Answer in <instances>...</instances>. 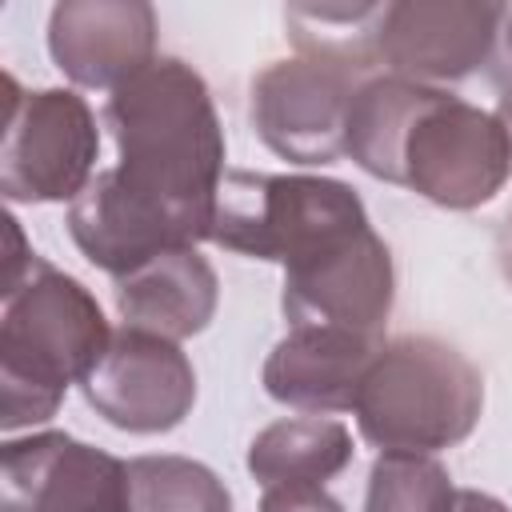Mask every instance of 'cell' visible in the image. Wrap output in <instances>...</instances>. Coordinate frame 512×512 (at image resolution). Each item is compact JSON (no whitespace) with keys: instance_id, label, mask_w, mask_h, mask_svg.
<instances>
[{"instance_id":"6da1fadb","label":"cell","mask_w":512,"mask_h":512,"mask_svg":"<svg viewBox=\"0 0 512 512\" xmlns=\"http://www.w3.org/2000/svg\"><path fill=\"white\" fill-rule=\"evenodd\" d=\"M116 168L68 204V236L112 280L136 264L212 240L224 184V128L204 76L156 56L104 104Z\"/></svg>"},{"instance_id":"7a4b0ae2","label":"cell","mask_w":512,"mask_h":512,"mask_svg":"<svg viewBox=\"0 0 512 512\" xmlns=\"http://www.w3.org/2000/svg\"><path fill=\"white\" fill-rule=\"evenodd\" d=\"M348 156L376 180L472 212L512 176V124L448 88L380 72L352 92Z\"/></svg>"},{"instance_id":"3957f363","label":"cell","mask_w":512,"mask_h":512,"mask_svg":"<svg viewBox=\"0 0 512 512\" xmlns=\"http://www.w3.org/2000/svg\"><path fill=\"white\" fill-rule=\"evenodd\" d=\"M8 224L4 312H0V428H32L56 416L64 392L100 364L112 328L96 296L24 244L16 216Z\"/></svg>"},{"instance_id":"277c9868","label":"cell","mask_w":512,"mask_h":512,"mask_svg":"<svg viewBox=\"0 0 512 512\" xmlns=\"http://www.w3.org/2000/svg\"><path fill=\"white\" fill-rule=\"evenodd\" d=\"M352 412L372 448L432 456L472 436L484 412V380L448 340L396 336L372 360Z\"/></svg>"},{"instance_id":"5b68a950","label":"cell","mask_w":512,"mask_h":512,"mask_svg":"<svg viewBox=\"0 0 512 512\" xmlns=\"http://www.w3.org/2000/svg\"><path fill=\"white\" fill-rule=\"evenodd\" d=\"M368 228L364 200L344 180L228 168L216 200L212 240L228 252L272 260L292 272L344 248Z\"/></svg>"},{"instance_id":"8992f818","label":"cell","mask_w":512,"mask_h":512,"mask_svg":"<svg viewBox=\"0 0 512 512\" xmlns=\"http://www.w3.org/2000/svg\"><path fill=\"white\" fill-rule=\"evenodd\" d=\"M0 128V192L12 204L76 200L100 156V128L88 100L72 88H20L4 72Z\"/></svg>"},{"instance_id":"52a82bcc","label":"cell","mask_w":512,"mask_h":512,"mask_svg":"<svg viewBox=\"0 0 512 512\" xmlns=\"http://www.w3.org/2000/svg\"><path fill=\"white\" fill-rule=\"evenodd\" d=\"M364 80L292 56L252 76V128L288 164H336L348 156V104Z\"/></svg>"},{"instance_id":"ba28073f","label":"cell","mask_w":512,"mask_h":512,"mask_svg":"<svg viewBox=\"0 0 512 512\" xmlns=\"http://www.w3.org/2000/svg\"><path fill=\"white\" fill-rule=\"evenodd\" d=\"M504 4L480 0H396L384 4L376 56L384 76L444 88L468 80L492 56Z\"/></svg>"},{"instance_id":"9c48e42d","label":"cell","mask_w":512,"mask_h":512,"mask_svg":"<svg viewBox=\"0 0 512 512\" xmlns=\"http://www.w3.org/2000/svg\"><path fill=\"white\" fill-rule=\"evenodd\" d=\"M84 400L120 432L156 436L184 424L196 404V372L176 340L120 324L84 376Z\"/></svg>"},{"instance_id":"30bf717a","label":"cell","mask_w":512,"mask_h":512,"mask_svg":"<svg viewBox=\"0 0 512 512\" xmlns=\"http://www.w3.org/2000/svg\"><path fill=\"white\" fill-rule=\"evenodd\" d=\"M0 512H132L128 464L68 432H32L0 452Z\"/></svg>"},{"instance_id":"8fae6325","label":"cell","mask_w":512,"mask_h":512,"mask_svg":"<svg viewBox=\"0 0 512 512\" xmlns=\"http://www.w3.org/2000/svg\"><path fill=\"white\" fill-rule=\"evenodd\" d=\"M396 300V272L388 244L368 228L344 248L284 272L280 308L292 328L328 324L360 336H384Z\"/></svg>"},{"instance_id":"7c38bea8","label":"cell","mask_w":512,"mask_h":512,"mask_svg":"<svg viewBox=\"0 0 512 512\" xmlns=\"http://www.w3.org/2000/svg\"><path fill=\"white\" fill-rule=\"evenodd\" d=\"M48 52L72 84L116 92L156 60V8L140 0H64L48 12Z\"/></svg>"},{"instance_id":"4fadbf2b","label":"cell","mask_w":512,"mask_h":512,"mask_svg":"<svg viewBox=\"0 0 512 512\" xmlns=\"http://www.w3.org/2000/svg\"><path fill=\"white\" fill-rule=\"evenodd\" d=\"M384 344V336H360L328 324L288 328V336L264 360V392L304 416L352 412Z\"/></svg>"},{"instance_id":"5bb4252c","label":"cell","mask_w":512,"mask_h":512,"mask_svg":"<svg viewBox=\"0 0 512 512\" xmlns=\"http://www.w3.org/2000/svg\"><path fill=\"white\" fill-rule=\"evenodd\" d=\"M112 292L124 324L180 344L212 324L220 280L216 268L196 248H168L136 264L132 272L116 276Z\"/></svg>"},{"instance_id":"9a60e30c","label":"cell","mask_w":512,"mask_h":512,"mask_svg":"<svg viewBox=\"0 0 512 512\" xmlns=\"http://www.w3.org/2000/svg\"><path fill=\"white\" fill-rule=\"evenodd\" d=\"M352 460V432L332 416H292L260 428L248 444V472L264 484H324Z\"/></svg>"},{"instance_id":"2e32d148","label":"cell","mask_w":512,"mask_h":512,"mask_svg":"<svg viewBox=\"0 0 512 512\" xmlns=\"http://www.w3.org/2000/svg\"><path fill=\"white\" fill-rule=\"evenodd\" d=\"M384 4H292L284 8V28L296 56L340 68L356 80L380 76L376 32Z\"/></svg>"},{"instance_id":"e0dca14e","label":"cell","mask_w":512,"mask_h":512,"mask_svg":"<svg viewBox=\"0 0 512 512\" xmlns=\"http://www.w3.org/2000/svg\"><path fill=\"white\" fill-rule=\"evenodd\" d=\"M132 512H232L224 480L188 456H136L128 460Z\"/></svg>"},{"instance_id":"ac0fdd59","label":"cell","mask_w":512,"mask_h":512,"mask_svg":"<svg viewBox=\"0 0 512 512\" xmlns=\"http://www.w3.org/2000/svg\"><path fill=\"white\" fill-rule=\"evenodd\" d=\"M460 488L448 468L416 452H380L368 472L364 512H456Z\"/></svg>"},{"instance_id":"d6986e66","label":"cell","mask_w":512,"mask_h":512,"mask_svg":"<svg viewBox=\"0 0 512 512\" xmlns=\"http://www.w3.org/2000/svg\"><path fill=\"white\" fill-rule=\"evenodd\" d=\"M260 512H344V504L328 496L324 484H276L264 488Z\"/></svg>"},{"instance_id":"ffe728a7","label":"cell","mask_w":512,"mask_h":512,"mask_svg":"<svg viewBox=\"0 0 512 512\" xmlns=\"http://www.w3.org/2000/svg\"><path fill=\"white\" fill-rule=\"evenodd\" d=\"M500 80H504V104L512 108V8L500 24Z\"/></svg>"},{"instance_id":"44dd1931","label":"cell","mask_w":512,"mask_h":512,"mask_svg":"<svg viewBox=\"0 0 512 512\" xmlns=\"http://www.w3.org/2000/svg\"><path fill=\"white\" fill-rule=\"evenodd\" d=\"M456 512H508L496 496H488V492H476V488H460V504H456Z\"/></svg>"},{"instance_id":"7402d4cb","label":"cell","mask_w":512,"mask_h":512,"mask_svg":"<svg viewBox=\"0 0 512 512\" xmlns=\"http://www.w3.org/2000/svg\"><path fill=\"white\" fill-rule=\"evenodd\" d=\"M504 276H508V284H512V228H508V236H504Z\"/></svg>"}]
</instances>
